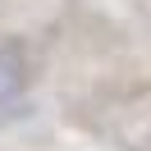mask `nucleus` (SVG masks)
<instances>
[{"label":"nucleus","instance_id":"nucleus-1","mask_svg":"<svg viewBox=\"0 0 151 151\" xmlns=\"http://www.w3.org/2000/svg\"><path fill=\"white\" fill-rule=\"evenodd\" d=\"M19 87H23V60L14 50H0V101L19 96Z\"/></svg>","mask_w":151,"mask_h":151}]
</instances>
